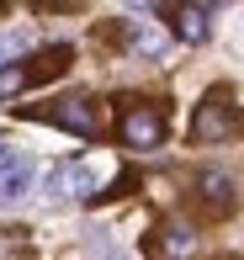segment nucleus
Here are the masks:
<instances>
[{
    "instance_id": "nucleus-1",
    "label": "nucleus",
    "mask_w": 244,
    "mask_h": 260,
    "mask_svg": "<svg viewBox=\"0 0 244 260\" xmlns=\"http://www.w3.org/2000/svg\"><path fill=\"white\" fill-rule=\"evenodd\" d=\"M101 181H107V165L101 159H80V165H64V170L48 175V191L53 197H96Z\"/></svg>"
},
{
    "instance_id": "nucleus-2",
    "label": "nucleus",
    "mask_w": 244,
    "mask_h": 260,
    "mask_svg": "<svg viewBox=\"0 0 244 260\" xmlns=\"http://www.w3.org/2000/svg\"><path fill=\"white\" fill-rule=\"evenodd\" d=\"M122 138H127V149H159V138H165V117H159L154 106H133V112L122 117Z\"/></svg>"
},
{
    "instance_id": "nucleus-3",
    "label": "nucleus",
    "mask_w": 244,
    "mask_h": 260,
    "mask_svg": "<svg viewBox=\"0 0 244 260\" xmlns=\"http://www.w3.org/2000/svg\"><path fill=\"white\" fill-rule=\"evenodd\" d=\"M196 250H202V239H196L191 223H170L165 239H159V255H165V260H191Z\"/></svg>"
},
{
    "instance_id": "nucleus-4",
    "label": "nucleus",
    "mask_w": 244,
    "mask_h": 260,
    "mask_svg": "<svg viewBox=\"0 0 244 260\" xmlns=\"http://www.w3.org/2000/svg\"><path fill=\"white\" fill-rule=\"evenodd\" d=\"M27 191H32V165L27 159H16L11 170H0V207L27 202Z\"/></svg>"
},
{
    "instance_id": "nucleus-5",
    "label": "nucleus",
    "mask_w": 244,
    "mask_h": 260,
    "mask_svg": "<svg viewBox=\"0 0 244 260\" xmlns=\"http://www.w3.org/2000/svg\"><path fill=\"white\" fill-rule=\"evenodd\" d=\"M53 122L69 127V133H96V112H90V101H80V96L53 106Z\"/></svg>"
},
{
    "instance_id": "nucleus-6",
    "label": "nucleus",
    "mask_w": 244,
    "mask_h": 260,
    "mask_svg": "<svg viewBox=\"0 0 244 260\" xmlns=\"http://www.w3.org/2000/svg\"><path fill=\"white\" fill-rule=\"evenodd\" d=\"M176 32L186 43H202L207 32H213V6H181L176 11Z\"/></svg>"
},
{
    "instance_id": "nucleus-7",
    "label": "nucleus",
    "mask_w": 244,
    "mask_h": 260,
    "mask_svg": "<svg viewBox=\"0 0 244 260\" xmlns=\"http://www.w3.org/2000/svg\"><path fill=\"white\" fill-rule=\"evenodd\" d=\"M228 133H234V117L218 101H207L202 112H196V138H228Z\"/></svg>"
},
{
    "instance_id": "nucleus-8",
    "label": "nucleus",
    "mask_w": 244,
    "mask_h": 260,
    "mask_svg": "<svg viewBox=\"0 0 244 260\" xmlns=\"http://www.w3.org/2000/svg\"><path fill=\"white\" fill-rule=\"evenodd\" d=\"M202 191H207V202H228L234 181H228V175H218V170H207V175H202Z\"/></svg>"
},
{
    "instance_id": "nucleus-9",
    "label": "nucleus",
    "mask_w": 244,
    "mask_h": 260,
    "mask_svg": "<svg viewBox=\"0 0 244 260\" xmlns=\"http://www.w3.org/2000/svg\"><path fill=\"white\" fill-rule=\"evenodd\" d=\"M133 48L149 53V58H159V53H165V38H159V32H149V27H133Z\"/></svg>"
},
{
    "instance_id": "nucleus-10",
    "label": "nucleus",
    "mask_w": 244,
    "mask_h": 260,
    "mask_svg": "<svg viewBox=\"0 0 244 260\" xmlns=\"http://www.w3.org/2000/svg\"><path fill=\"white\" fill-rule=\"evenodd\" d=\"M21 85H27V69H21V64H6V69H0V96H16Z\"/></svg>"
},
{
    "instance_id": "nucleus-11",
    "label": "nucleus",
    "mask_w": 244,
    "mask_h": 260,
    "mask_svg": "<svg viewBox=\"0 0 244 260\" xmlns=\"http://www.w3.org/2000/svg\"><path fill=\"white\" fill-rule=\"evenodd\" d=\"M27 48V38H21V32H0V69L11 64V53H21Z\"/></svg>"
},
{
    "instance_id": "nucleus-12",
    "label": "nucleus",
    "mask_w": 244,
    "mask_h": 260,
    "mask_svg": "<svg viewBox=\"0 0 244 260\" xmlns=\"http://www.w3.org/2000/svg\"><path fill=\"white\" fill-rule=\"evenodd\" d=\"M11 165H16V149H11L6 138H0V170H11Z\"/></svg>"
}]
</instances>
